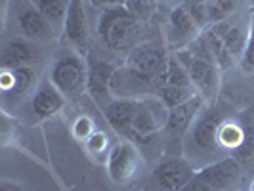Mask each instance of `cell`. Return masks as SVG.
I'll list each match as a JSON object with an SVG mask.
<instances>
[{"label":"cell","instance_id":"6da1fadb","mask_svg":"<svg viewBox=\"0 0 254 191\" xmlns=\"http://www.w3.org/2000/svg\"><path fill=\"white\" fill-rule=\"evenodd\" d=\"M141 21L127 10V6L103 8L98 19V37L115 52H130L138 46Z\"/></svg>","mask_w":254,"mask_h":191},{"label":"cell","instance_id":"7a4b0ae2","mask_svg":"<svg viewBox=\"0 0 254 191\" xmlns=\"http://www.w3.org/2000/svg\"><path fill=\"white\" fill-rule=\"evenodd\" d=\"M222 121H224V115L218 107L214 105L204 107L203 113L197 117V121L193 123V127L186 136V143H184L186 159H190L193 163L199 159H208L220 151L216 136Z\"/></svg>","mask_w":254,"mask_h":191},{"label":"cell","instance_id":"3957f363","mask_svg":"<svg viewBox=\"0 0 254 191\" xmlns=\"http://www.w3.org/2000/svg\"><path fill=\"white\" fill-rule=\"evenodd\" d=\"M50 82L65 98H76L88 90V64L82 54L65 52L50 69Z\"/></svg>","mask_w":254,"mask_h":191},{"label":"cell","instance_id":"277c9868","mask_svg":"<svg viewBox=\"0 0 254 191\" xmlns=\"http://www.w3.org/2000/svg\"><path fill=\"white\" fill-rule=\"evenodd\" d=\"M168 107L159 100V96H147L138 100V111L132 123L130 140L138 143H151L166 128Z\"/></svg>","mask_w":254,"mask_h":191},{"label":"cell","instance_id":"5b68a950","mask_svg":"<svg viewBox=\"0 0 254 191\" xmlns=\"http://www.w3.org/2000/svg\"><path fill=\"white\" fill-rule=\"evenodd\" d=\"M168 52L153 42L138 44L134 50L128 52L127 56V67L132 69L134 73L140 76L157 82L159 86H165V75H166V64H168Z\"/></svg>","mask_w":254,"mask_h":191},{"label":"cell","instance_id":"8992f818","mask_svg":"<svg viewBox=\"0 0 254 191\" xmlns=\"http://www.w3.org/2000/svg\"><path fill=\"white\" fill-rule=\"evenodd\" d=\"M141 168V155L138 145L128 138H121L109 149L107 155V174L113 184H128L138 176Z\"/></svg>","mask_w":254,"mask_h":191},{"label":"cell","instance_id":"52a82bcc","mask_svg":"<svg viewBox=\"0 0 254 191\" xmlns=\"http://www.w3.org/2000/svg\"><path fill=\"white\" fill-rule=\"evenodd\" d=\"M176 58L184 64V67L188 69V73L191 76V82L195 90L203 96L206 102L216 100L218 92H220V78H222V71L216 64L212 62H204L199 60L195 56H191L186 48L174 52Z\"/></svg>","mask_w":254,"mask_h":191},{"label":"cell","instance_id":"ba28073f","mask_svg":"<svg viewBox=\"0 0 254 191\" xmlns=\"http://www.w3.org/2000/svg\"><path fill=\"white\" fill-rule=\"evenodd\" d=\"M201 33L203 29L195 21L188 6L180 4L170 10L168 19H166V42L174 52L188 48Z\"/></svg>","mask_w":254,"mask_h":191},{"label":"cell","instance_id":"9c48e42d","mask_svg":"<svg viewBox=\"0 0 254 191\" xmlns=\"http://www.w3.org/2000/svg\"><path fill=\"white\" fill-rule=\"evenodd\" d=\"M195 174L193 163L186 157H166L153 170V178L165 191H182Z\"/></svg>","mask_w":254,"mask_h":191},{"label":"cell","instance_id":"30bf717a","mask_svg":"<svg viewBox=\"0 0 254 191\" xmlns=\"http://www.w3.org/2000/svg\"><path fill=\"white\" fill-rule=\"evenodd\" d=\"M17 25L23 37L31 42H50L58 37L56 29L48 23V19L38 12V8L31 0H19L17 4Z\"/></svg>","mask_w":254,"mask_h":191},{"label":"cell","instance_id":"8fae6325","mask_svg":"<svg viewBox=\"0 0 254 191\" xmlns=\"http://www.w3.org/2000/svg\"><path fill=\"white\" fill-rule=\"evenodd\" d=\"M64 35L69 40V44L75 48V52L86 56L90 48V23L84 0H69Z\"/></svg>","mask_w":254,"mask_h":191},{"label":"cell","instance_id":"7c38bea8","mask_svg":"<svg viewBox=\"0 0 254 191\" xmlns=\"http://www.w3.org/2000/svg\"><path fill=\"white\" fill-rule=\"evenodd\" d=\"M204 107H206V100L201 94H195L186 103H182L174 109H168V121H166L165 132L170 138H176V140L186 138L193 127V123L197 121V117L203 113Z\"/></svg>","mask_w":254,"mask_h":191},{"label":"cell","instance_id":"4fadbf2b","mask_svg":"<svg viewBox=\"0 0 254 191\" xmlns=\"http://www.w3.org/2000/svg\"><path fill=\"white\" fill-rule=\"evenodd\" d=\"M195 176L214 191H222L231 188L239 180L241 165H239V161L235 157H226V159L214 161L210 165H204L203 168L197 170Z\"/></svg>","mask_w":254,"mask_h":191},{"label":"cell","instance_id":"5bb4252c","mask_svg":"<svg viewBox=\"0 0 254 191\" xmlns=\"http://www.w3.org/2000/svg\"><path fill=\"white\" fill-rule=\"evenodd\" d=\"M136 111H138V100H127V98H113L103 107V115H105V121L109 123V127L113 128L121 138H128V140H130Z\"/></svg>","mask_w":254,"mask_h":191},{"label":"cell","instance_id":"9a60e30c","mask_svg":"<svg viewBox=\"0 0 254 191\" xmlns=\"http://www.w3.org/2000/svg\"><path fill=\"white\" fill-rule=\"evenodd\" d=\"M65 103V96L56 88L52 82H42L29 98L31 113L38 121H46L58 111H62Z\"/></svg>","mask_w":254,"mask_h":191},{"label":"cell","instance_id":"2e32d148","mask_svg":"<svg viewBox=\"0 0 254 191\" xmlns=\"http://www.w3.org/2000/svg\"><path fill=\"white\" fill-rule=\"evenodd\" d=\"M115 69H117V65L103 62V60H92L88 64V92L103 107L113 98L109 84H111V76H113Z\"/></svg>","mask_w":254,"mask_h":191},{"label":"cell","instance_id":"e0dca14e","mask_svg":"<svg viewBox=\"0 0 254 191\" xmlns=\"http://www.w3.org/2000/svg\"><path fill=\"white\" fill-rule=\"evenodd\" d=\"M216 31L222 35L228 50L231 52V56L235 58V62L239 64L243 58V52L247 48V42H249V37H251V29H253V23L245 27L241 21L237 23H229V17L220 21V23H214Z\"/></svg>","mask_w":254,"mask_h":191},{"label":"cell","instance_id":"ac0fdd59","mask_svg":"<svg viewBox=\"0 0 254 191\" xmlns=\"http://www.w3.org/2000/svg\"><path fill=\"white\" fill-rule=\"evenodd\" d=\"M35 58H37V52L31 42H27L23 38H12L2 46L0 64H2V69H15V67L31 65L35 62Z\"/></svg>","mask_w":254,"mask_h":191},{"label":"cell","instance_id":"d6986e66","mask_svg":"<svg viewBox=\"0 0 254 191\" xmlns=\"http://www.w3.org/2000/svg\"><path fill=\"white\" fill-rule=\"evenodd\" d=\"M216 141L218 147L224 151H237L247 141V130L243 128L241 123H237L233 119H224L218 128Z\"/></svg>","mask_w":254,"mask_h":191},{"label":"cell","instance_id":"ffe728a7","mask_svg":"<svg viewBox=\"0 0 254 191\" xmlns=\"http://www.w3.org/2000/svg\"><path fill=\"white\" fill-rule=\"evenodd\" d=\"M203 37L206 38V42H208V48H210V52H212L214 64L220 67V71L231 69L233 65L237 64V62H235V58L231 56V52L228 50V46H226V42H224L222 35L216 31V27L214 25L204 27Z\"/></svg>","mask_w":254,"mask_h":191},{"label":"cell","instance_id":"44dd1931","mask_svg":"<svg viewBox=\"0 0 254 191\" xmlns=\"http://www.w3.org/2000/svg\"><path fill=\"white\" fill-rule=\"evenodd\" d=\"M13 73V86L10 88V92L4 94L6 100H15L19 102L21 98H25L29 94V90L35 86L37 82V69L33 65H23V67H15L12 69Z\"/></svg>","mask_w":254,"mask_h":191},{"label":"cell","instance_id":"7402d4cb","mask_svg":"<svg viewBox=\"0 0 254 191\" xmlns=\"http://www.w3.org/2000/svg\"><path fill=\"white\" fill-rule=\"evenodd\" d=\"M38 8V12L42 13L48 23H50L56 33H64L65 17H67V8H69V0H31Z\"/></svg>","mask_w":254,"mask_h":191},{"label":"cell","instance_id":"603a6c76","mask_svg":"<svg viewBox=\"0 0 254 191\" xmlns=\"http://www.w3.org/2000/svg\"><path fill=\"white\" fill-rule=\"evenodd\" d=\"M165 84L170 86H180V88H191L195 90L191 76L188 73V69L184 67V64L176 58V54L172 52L168 56V64H166V75H165Z\"/></svg>","mask_w":254,"mask_h":191},{"label":"cell","instance_id":"cb8c5ba5","mask_svg":"<svg viewBox=\"0 0 254 191\" xmlns=\"http://www.w3.org/2000/svg\"><path fill=\"white\" fill-rule=\"evenodd\" d=\"M195 94H199V92L191 88H180V86L165 84V86L159 88V92L155 96H159V100L165 103L168 109H174V107H178V105L186 103L188 100H191Z\"/></svg>","mask_w":254,"mask_h":191},{"label":"cell","instance_id":"d4e9b609","mask_svg":"<svg viewBox=\"0 0 254 191\" xmlns=\"http://www.w3.org/2000/svg\"><path fill=\"white\" fill-rule=\"evenodd\" d=\"M206 13H208V23L214 25L224 19H228L237 10V0H206Z\"/></svg>","mask_w":254,"mask_h":191},{"label":"cell","instance_id":"484cf974","mask_svg":"<svg viewBox=\"0 0 254 191\" xmlns=\"http://www.w3.org/2000/svg\"><path fill=\"white\" fill-rule=\"evenodd\" d=\"M125 6L140 21H149L157 10V0H127Z\"/></svg>","mask_w":254,"mask_h":191},{"label":"cell","instance_id":"4316f807","mask_svg":"<svg viewBox=\"0 0 254 191\" xmlns=\"http://www.w3.org/2000/svg\"><path fill=\"white\" fill-rule=\"evenodd\" d=\"M96 132V127H94V121L86 117V115H82V117H78L75 121V125H73V134H75V138L78 140L86 141Z\"/></svg>","mask_w":254,"mask_h":191},{"label":"cell","instance_id":"83f0119b","mask_svg":"<svg viewBox=\"0 0 254 191\" xmlns=\"http://www.w3.org/2000/svg\"><path fill=\"white\" fill-rule=\"evenodd\" d=\"M239 65L245 73H254V29H251V37H249V42H247V48L243 52Z\"/></svg>","mask_w":254,"mask_h":191},{"label":"cell","instance_id":"f1b7e54d","mask_svg":"<svg viewBox=\"0 0 254 191\" xmlns=\"http://www.w3.org/2000/svg\"><path fill=\"white\" fill-rule=\"evenodd\" d=\"M107 143H109L107 136H105L103 132H98V130L90 136L88 140H86V145H88V149L92 153H102L103 149L107 147Z\"/></svg>","mask_w":254,"mask_h":191},{"label":"cell","instance_id":"f546056e","mask_svg":"<svg viewBox=\"0 0 254 191\" xmlns=\"http://www.w3.org/2000/svg\"><path fill=\"white\" fill-rule=\"evenodd\" d=\"M182 191H214V190H212V188H208L204 182H201V180L195 176V178L191 180L190 184H188Z\"/></svg>","mask_w":254,"mask_h":191},{"label":"cell","instance_id":"4dcf8cb0","mask_svg":"<svg viewBox=\"0 0 254 191\" xmlns=\"http://www.w3.org/2000/svg\"><path fill=\"white\" fill-rule=\"evenodd\" d=\"M94 6H103V8H109V6H125L127 0H90Z\"/></svg>","mask_w":254,"mask_h":191},{"label":"cell","instance_id":"1f68e13d","mask_svg":"<svg viewBox=\"0 0 254 191\" xmlns=\"http://www.w3.org/2000/svg\"><path fill=\"white\" fill-rule=\"evenodd\" d=\"M251 23H253V29H254V15H253V19H251Z\"/></svg>","mask_w":254,"mask_h":191},{"label":"cell","instance_id":"d6a6232c","mask_svg":"<svg viewBox=\"0 0 254 191\" xmlns=\"http://www.w3.org/2000/svg\"><path fill=\"white\" fill-rule=\"evenodd\" d=\"M251 191H254V182H253V188H251Z\"/></svg>","mask_w":254,"mask_h":191}]
</instances>
